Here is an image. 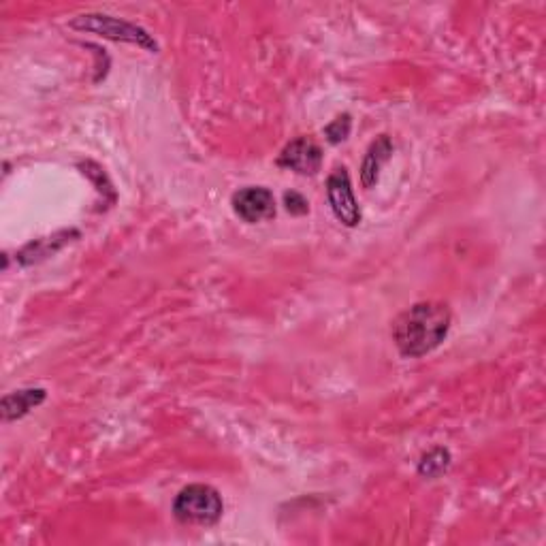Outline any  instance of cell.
I'll return each instance as SVG.
<instances>
[{
	"mask_svg": "<svg viewBox=\"0 0 546 546\" xmlns=\"http://www.w3.org/2000/svg\"><path fill=\"white\" fill-rule=\"evenodd\" d=\"M451 329V312L444 303H416L393 325L397 350L408 359H419L436 350Z\"/></svg>",
	"mask_w": 546,
	"mask_h": 546,
	"instance_id": "1",
	"label": "cell"
},
{
	"mask_svg": "<svg viewBox=\"0 0 546 546\" xmlns=\"http://www.w3.org/2000/svg\"><path fill=\"white\" fill-rule=\"evenodd\" d=\"M222 497L207 485H190L173 502V515L186 525H214L222 517Z\"/></svg>",
	"mask_w": 546,
	"mask_h": 546,
	"instance_id": "2",
	"label": "cell"
},
{
	"mask_svg": "<svg viewBox=\"0 0 546 546\" xmlns=\"http://www.w3.org/2000/svg\"><path fill=\"white\" fill-rule=\"evenodd\" d=\"M71 26L84 32H96V35H101L105 39L135 43L139 47H146L150 52H156V41L146 30L118 18H109V15H82V18L73 20Z\"/></svg>",
	"mask_w": 546,
	"mask_h": 546,
	"instance_id": "3",
	"label": "cell"
},
{
	"mask_svg": "<svg viewBox=\"0 0 546 546\" xmlns=\"http://www.w3.org/2000/svg\"><path fill=\"white\" fill-rule=\"evenodd\" d=\"M327 197L329 205L344 227H357L361 222V210L355 199V192H352L350 175L344 167H337L327 180Z\"/></svg>",
	"mask_w": 546,
	"mask_h": 546,
	"instance_id": "4",
	"label": "cell"
},
{
	"mask_svg": "<svg viewBox=\"0 0 546 546\" xmlns=\"http://www.w3.org/2000/svg\"><path fill=\"white\" fill-rule=\"evenodd\" d=\"M233 210L244 222L256 224L276 216V201H273L271 190L248 186L233 195Z\"/></svg>",
	"mask_w": 546,
	"mask_h": 546,
	"instance_id": "5",
	"label": "cell"
},
{
	"mask_svg": "<svg viewBox=\"0 0 546 546\" xmlns=\"http://www.w3.org/2000/svg\"><path fill=\"white\" fill-rule=\"evenodd\" d=\"M278 165L284 169L297 171L301 175H314L320 169V165H323V150H320L316 141L308 137H299L282 150Z\"/></svg>",
	"mask_w": 546,
	"mask_h": 546,
	"instance_id": "6",
	"label": "cell"
},
{
	"mask_svg": "<svg viewBox=\"0 0 546 546\" xmlns=\"http://www.w3.org/2000/svg\"><path fill=\"white\" fill-rule=\"evenodd\" d=\"M393 154V143L387 135H380L372 146H369L365 158H363V167H361V182L365 188H374L378 182V175L382 165L387 163Z\"/></svg>",
	"mask_w": 546,
	"mask_h": 546,
	"instance_id": "7",
	"label": "cell"
},
{
	"mask_svg": "<svg viewBox=\"0 0 546 546\" xmlns=\"http://www.w3.org/2000/svg\"><path fill=\"white\" fill-rule=\"evenodd\" d=\"M45 391L43 389H26V391H15L3 399V419L15 421L22 419L32 408L43 404Z\"/></svg>",
	"mask_w": 546,
	"mask_h": 546,
	"instance_id": "8",
	"label": "cell"
},
{
	"mask_svg": "<svg viewBox=\"0 0 546 546\" xmlns=\"http://www.w3.org/2000/svg\"><path fill=\"white\" fill-rule=\"evenodd\" d=\"M448 465H451V453L446 448H433L421 459L419 474L425 478H438L448 470Z\"/></svg>",
	"mask_w": 546,
	"mask_h": 546,
	"instance_id": "9",
	"label": "cell"
},
{
	"mask_svg": "<svg viewBox=\"0 0 546 546\" xmlns=\"http://www.w3.org/2000/svg\"><path fill=\"white\" fill-rule=\"evenodd\" d=\"M350 126H352L350 116L344 114V116H340V118H335V120L325 128V135H327V139H329L331 143H340V141H344V139L350 135Z\"/></svg>",
	"mask_w": 546,
	"mask_h": 546,
	"instance_id": "10",
	"label": "cell"
},
{
	"mask_svg": "<svg viewBox=\"0 0 546 546\" xmlns=\"http://www.w3.org/2000/svg\"><path fill=\"white\" fill-rule=\"evenodd\" d=\"M286 201V210L291 214H305L308 212V201H305L297 192H286L284 195Z\"/></svg>",
	"mask_w": 546,
	"mask_h": 546,
	"instance_id": "11",
	"label": "cell"
}]
</instances>
